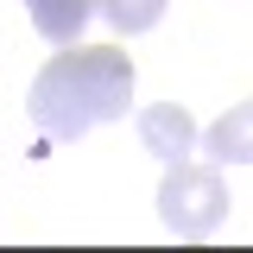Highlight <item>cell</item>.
<instances>
[{"label": "cell", "instance_id": "1", "mask_svg": "<svg viewBox=\"0 0 253 253\" xmlns=\"http://www.w3.org/2000/svg\"><path fill=\"white\" fill-rule=\"evenodd\" d=\"M133 108V57L114 44H63L32 76L26 114L44 139H83Z\"/></svg>", "mask_w": 253, "mask_h": 253}, {"label": "cell", "instance_id": "2", "mask_svg": "<svg viewBox=\"0 0 253 253\" xmlns=\"http://www.w3.org/2000/svg\"><path fill=\"white\" fill-rule=\"evenodd\" d=\"M228 184H221L215 165H196V158H177L165 165V184H158V215L177 241H203L228 221Z\"/></svg>", "mask_w": 253, "mask_h": 253}, {"label": "cell", "instance_id": "3", "mask_svg": "<svg viewBox=\"0 0 253 253\" xmlns=\"http://www.w3.org/2000/svg\"><path fill=\"white\" fill-rule=\"evenodd\" d=\"M139 146L158 165H177V158L196 152V121H190L177 101H152V108H139Z\"/></svg>", "mask_w": 253, "mask_h": 253}, {"label": "cell", "instance_id": "4", "mask_svg": "<svg viewBox=\"0 0 253 253\" xmlns=\"http://www.w3.org/2000/svg\"><path fill=\"white\" fill-rule=\"evenodd\" d=\"M196 152H209V165H253V101H234L209 133H196Z\"/></svg>", "mask_w": 253, "mask_h": 253}, {"label": "cell", "instance_id": "5", "mask_svg": "<svg viewBox=\"0 0 253 253\" xmlns=\"http://www.w3.org/2000/svg\"><path fill=\"white\" fill-rule=\"evenodd\" d=\"M26 13L51 44H76L83 26H89V13H95V0H26Z\"/></svg>", "mask_w": 253, "mask_h": 253}, {"label": "cell", "instance_id": "6", "mask_svg": "<svg viewBox=\"0 0 253 253\" xmlns=\"http://www.w3.org/2000/svg\"><path fill=\"white\" fill-rule=\"evenodd\" d=\"M165 6H171V0H95V13L114 32H126V38H133V32H152L158 19H165Z\"/></svg>", "mask_w": 253, "mask_h": 253}]
</instances>
